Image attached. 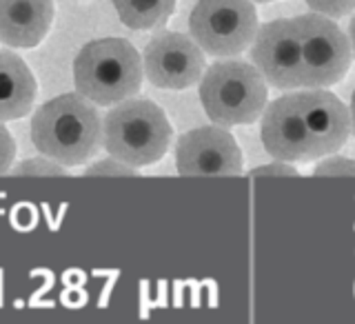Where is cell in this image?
<instances>
[{"label": "cell", "instance_id": "obj_22", "mask_svg": "<svg viewBox=\"0 0 355 324\" xmlns=\"http://www.w3.org/2000/svg\"><path fill=\"white\" fill-rule=\"evenodd\" d=\"M349 114H351V131H353V136H355V92H353V98H351V109H349Z\"/></svg>", "mask_w": 355, "mask_h": 324}, {"label": "cell", "instance_id": "obj_23", "mask_svg": "<svg viewBox=\"0 0 355 324\" xmlns=\"http://www.w3.org/2000/svg\"><path fill=\"white\" fill-rule=\"evenodd\" d=\"M253 3H271V0H253Z\"/></svg>", "mask_w": 355, "mask_h": 324}, {"label": "cell", "instance_id": "obj_10", "mask_svg": "<svg viewBox=\"0 0 355 324\" xmlns=\"http://www.w3.org/2000/svg\"><path fill=\"white\" fill-rule=\"evenodd\" d=\"M260 136L266 153L273 155L275 160H318L295 94H286L264 107Z\"/></svg>", "mask_w": 355, "mask_h": 324}, {"label": "cell", "instance_id": "obj_16", "mask_svg": "<svg viewBox=\"0 0 355 324\" xmlns=\"http://www.w3.org/2000/svg\"><path fill=\"white\" fill-rule=\"evenodd\" d=\"M315 14L329 18H342L355 11V0H304Z\"/></svg>", "mask_w": 355, "mask_h": 324}, {"label": "cell", "instance_id": "obj_6", "mask_svg": "<svg viewBox=\"0 0 355 324\" xmlns=\"http://www.w3.org/2000/svg\"><path fill=\"white\" fill-rule=\"evenodd\" d=\"M295 29L302 56V87H331L347 76L351 67V42L338 22L322 14L297 16Z\"/></svg>", "mask_w": 355, "mask_h": 324}, {"label": "cell", "instance_id": "obj_17", "mask_svg": "<svg viewBox=\"0 0 355 324\" xmlns=\"http://www.w3.org/2000/svg\"><path fill=\"white\" fill-rule=\"evenodd\" d=\"M315 176H355V160L351 158H342V155H331V158H324L318 167H315Z\"/></svg>", "mask_w": 355, "mask_h": 324}, {"label": "cell", "instance_id": "obj_18", "mask_svg": "<svg viewBox=\"0 0 355 324\" xmlns=\"http://www.w3.org/2000/svg\"><path fill=\"white\" fill-rule=\"evenodd\" d=\"M87 176H138V171L133 167L120 162L116 158H109V160H100L92 167H87Z\"/></svg>", "mask_w": 355, "mask_h": 324}, {"label": "cell", "instance_id": "obj_8", "mask_svg": "<svg viewBox=\"0 0 355 324\" xmlns=\"http://www.w3.org/2000/svg\"><path fill=\"white\" fill-rule=\"evenodd\" d=\"M251 60L266 85L275 89L302 87V56L293 18H282L258 27L251 47Z\"/></svg>", "mask_w": 355, "mask_h": 324}, {"label": "cell", "instance_id": "obj_4", "mask_svg": "<svg viewBox=\"0 0 355 324\" xmlns=\"http://www.w3.org/2000/svg\"><path fill=\"white\" fill-rule=\"evenodd\" d=\"M266 80L255 65L222 60L200 78V103L220 127L255 122L266 107Z\"/></svg>", "mask_w": 355, "mask_h": 324}, {"label": "cell", "instance_id": "obj_15", "mask_svg": "<svg viewBox=\"0 0 355 324\" xmlns=\"http://www.w3.org/2000/svg\"><path fill=\"white\" fill-rule=\"evenodd\" d=\"M11 173H14V176H42V178H47V176H67L64 167L60 162L47 158V155H44V158L22 160L18 167L11 169Z\"/></svg>", "mask_w": 355, "mask_h": 324}, {"label": "cell", "instance_id": "obj_3", "mask_svg": "<svg viewBox=\"0 0 355 324\" xmlns=\"http://www.w3.org/2000/svg\"><path fill=\"white\" fill-rule=\"evenodd\" d=\"M171 144V125L151 100H120L103 122V147L133 169L158 162Z\"/></svg>", "mask_w": 355, "mask_h": 324}, {"label": "cell", "instance_id": "obj_13", "mask_svg": "<svg viewBox=\"0 0 355 324\" xmlns=\"http://www.w3.org/2000/svg\"><path fill=\"white\" fill-rule=\"evenodd\" d=\"M36 78L27 62L9 49H0V122L25 118L36 100Z\"/></svg>", "mask_w": 355, "mask_h": 324}, {"label": "cell", "instance_id": "obj_11", "mask_svg": "<svg viewBox=\"0 0 355 324\" xmlns=\"http://www.w3.org/2000/svg\"><path fill=\"white\" fill-rule=\"evenodd\" d=\"M295 96L318 158L340 151L351 131V114L347 105L324 87L309 89Z\"/></svg>", "mask_w": 355, "mask_h": 324}, {"label": "cell", "instance_id": "obj_2", "mask_svg": "<svg viewBox=\"0 0 355 324\" xmlns=\"http://www.w3.org/2000/svg\"><path fill=\"white\" fill-rule=\"evenodd\" d=\"M142 58L125 38L87 42L73 62L76 92L96 105H116L140 92Z\"/></svg>", "mask_w": 355, "mask_h": 324}, {"label": "cell", "instance_id": "obj_20", "mask_svg": "<svg viewBox=\"0 0 355 324\" xmlns=\"http://www.w3.org/2000/svg\"><path fill=\"white\" fill-rule=\"evenodd\" d=\"M251 178H260V176H280V178H297V169L291 164H286L284 160H275L271 164H264V167H258V169L249 171Z\"/></svg>", "mask_w": 355, "mask_h": 324}, {"label": "cell", "instance_id": "obj_9", "mask_svg": "<svg viewBox=\"0 0 355 324\" xmlns=\"http://www.w3.org/2000/svg\"><path fill=\"white\" fill-rule=\"evenodd\" d=\"M180 176H240L242 151L225 127H198L180 136L175 144Z\"/></svg>", "mask_w": 355, "mask_h": 324}, {"label": "cell", "instance_id": "obj_19", "mask_svg": "<svg viewBox=\"0 0 355 324\" xmlns=\"http://www.w3.org/2000/svg\"><path fill=\"white\" fill-rule=\"evenodd\" d=\"M14 158H16V142L7 131V127L0 122V176L11 169Z\"/></svg>", "mask_w": 355, "mask_h": 324}, {"label": "cell", "instance_id": "obj_12", "mask_svg": "<svg viewBox=\"0 0 355 324\" xmlns=\"http://www.w3.org/2000/svg\"><path fill=\"white\" fill-rule=\"evenodd\" d=\"M53 22V0H0V42L38 47Z\"/></svg>", "mask_w": 355, "mask_h": 324}, {"label": "cell", "instance_id": "obj_7", "mask_svg": "<svg viewBox=\"0 0 355 324\" xmlns=\"http://www.w3.org/2000/svg\"><path fill=\"white\" fill-rule=\"evenodd\" d=\"M142 71L160 89H189L205 74V53L184 33L162 31L144 49Z\"/></svg>", "mask_w": 355, "mask_h": 324}, {"label": "cell", "instance_id": "obj_5", "mask_svg": "<svg viewBox=\"0 0 355 324\" xmlns=\"http://www.w3.org/2000/svg\"><path fill=\"white\" fill-rule=\"evenodd\" d=\"M189 31L198 47L216 58H236L258 31V11L253 0H198Z\"/></svg>", "mask_w": 355, "mask_h": 324}, {"label": "cell", "instance_id": "obj_1", "mask_svg": "<svg viewBox=\"0 0 355 324\" xmlns=\"http://www.w3.org/2000/svg\"><path fill=\"white\" fill-rule=\"evenodd\" d=\"M31 142L42 155L60 164H85L103 144V122L87 98L62 94L33 114Z\"/></svg>", "mask_w": 355, "mask_h": 324}, {"label": "cell", "instance_id": "obj_21", "mask_svg": "<svg viewBox=\"0 0 355 324\" xmlns=\"http://www.w3.org/2000/svg\"><path fill=\"white\" fill-rule=\"evenodd\" d=\"M349 42H351V51L355 56V16L351 18V25H349Z\"/></svg>", "mask_w": 355, "mask_h": 324}, {"label": "cell", "instance_id": "obj_14", "mask_svg": "<svg viewBox=\"0 0 355 324\" xmlns=\"http://www.w3.org/2000/svg\"><path fill=\"white\" fill-rule=\"evenodd\" d=\"M114 7L129 29H153L173 14L175 0H114Z\"/></svg>", "mask_w": 355, "mask_h": 324}]
</instances>
